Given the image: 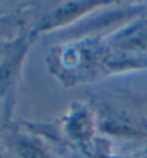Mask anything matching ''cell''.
I'll return each mask as SVG.
<instances>
[{"mask_svg": "<svg viewBox=\"0 0 147 158\" xmlns=\"http://www.w3.org/2000/svg\"><path fill=\"white\" fill-rule=\"evenodd\" d=\"M22 158H46L40 151L34 150V148L30 147H22Z\"/></svg>", "mask_w": 147, "mask_h": 158, "instance_id": "6da1fadb", "label": "cell"}]
</instances>
